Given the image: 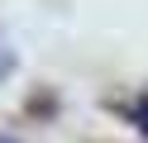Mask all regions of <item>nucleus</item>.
<instances>
[{
	"label": "nucleus",
	"mask_w": 148,
	"mask_h": 143,
	"mask_svg": "<svg viewBox=\"0 0 148 143\" xmlns=\"http://www.w3.org/2000/svg\"><path fill=\"white\" fill-rule=\"evenodd\" d=\"M134 114H138V124L148 129V100H138V110H134Z\"/></svg>",
	"instance_id": "1"
}]
</instances>
